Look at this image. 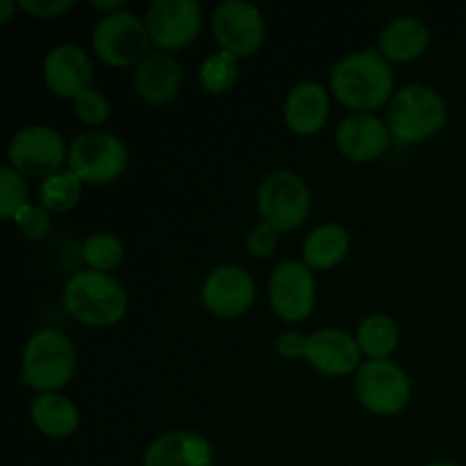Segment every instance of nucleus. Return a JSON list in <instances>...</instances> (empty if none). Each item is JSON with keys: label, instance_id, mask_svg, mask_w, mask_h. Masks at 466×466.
<instances>
[{"label": "nucleus", "instance_id": "1", "mask_svg": "<svg viewBox=\"0 0 466 466\" xmlns=\"http://www.w3.org/2000/svg\"><path fill=\"white\" fill-rule=\"evenodd\" d=\"M330 91L349 109L373 114V109L390 105L396 94L394 73L380 50H355L335 64Z\"/></svg>", "mask_w": 466, "mask_h": 466}, {"label": "nucleus", "instance_id": "2", "mask_svg": "<svg viewBox=\"0 0 466 466\" xmlns=\"http://www.w3.org/2000/svg\"><path fill=\"white\" fill-rule=\"evenodd\" d=\"M64 305L76 321L89 328H112L126 317L127 294L121 282L103 271H77L64 287Z\"/></svg>", "mask_w": 466, "mask_h": 466}, {"label": "nucleus", "instance_id": "3", "mask_svg": "<svg viewBox=\"0 0 466 466\" xmlns=\"http://www.w3.org/2000/svg\"><path fill=\"white\" fill-rule=\"evenodd\" d=\"M77 369V350L59 330L35 332L21 353V382L39 394H53L73 380Z\"/></svg>", "mask_w": 466, "mask_h": 466}, {"label": "nucleus", "instance_id": "4", "mask_svg": "<svg viewBox=\"0 0 466 466\" xmlns=\"http://www.w3.org/2000/svg\"><path fill=\"white\" fill-rule=\"evenodd\" d=\"M449 107L435 89L426 85H408L391 96L385 112V123L391 137L400 144H419L446 126Z\"/></svg>", "mask_w": 466, "mask_h": 466}, {"label": "nucleus", "instance_id": "5", "mask_svg": "<svg viewBox=\"0 0 466 466\" xmlns=\"http://www.w3.org/2000/svg\"><path fill=\"white\" fill-rule=\"evenodd\" d=\"M312 209L309 187L299 173L273 171L259 182L258 212L262 223L276 232L296 230L305 223Z\"/></svg>", "mask_w": 466, "mask_h": 466}, {"label": "nucleus", "instance_id": "6", "mask_svg": "<svg viewBox=\"0 0 466 466\" xmlns=\"http://www.w3.org/2000/svg\"><path fill=\"white\" fill-rule=\"evenodd\" d=\"M66 164L82 185H109L127 168V148L112 132L86 130L68 146Z\"/></svg>", "mask_w": 466, "mask_h": 466}, {"label": "nucleus", "instance_id": "7", "mask_svg": "<svg viewBox=\"0 0 466 466\" xmlns=\"http://www.w3.org/2000/svg\"><path fill=\"white\" fill-rule=\"evenodd\" d=\"M148 30H146V21L137 16L135 12L105 14L94 27L91 35V46L94 53L98 55L100 62L114 68L137 66L141 59L146 57V48H148Z\"/></svg>", "mask_w": 466, "mask_h": 466}, {"label": "nucleus", "instance_id": "8", "mask_svg": "<svg viewBox=\"0 0 466 466\" xmlns=\"http://www.w3.org/2000/svg\"><path fill=\"white\" fill-rule=\"evenodd\" d=\"M9 167L27 177H50L68 162V146L55 127L25 126L9 139Z\"/></svg>", "mask_w": 466, "mask_h": 466}, {"label": "nucleus", "instance_id": "9", "mask_svg": "<svg viewBox=\"0 0 466 466\" xmlns=\"http://www.w3.org/2000/svg\"><path fill=\"white\" fill-rule=\"evenodd\" d=\"M212 32L221 50L244 59L258 53L267 36L262 9L246 0H223L212 12Z\"/></svg>", "mask_w": 466, "mask_h": 466}, {"label": "nucleus", "instance_id": "10", "mask_svg": "<svg viewBox=\"0 0 466 466\" xmlns=\"http://www.w3.org/2000/svg\"><path fill=\"white\" fill-rule=\"evenodd\" d=\"M355 394L373 414H399L408 408L412 385L399 364L391 360H367L355 376Z\"/></svg>", "mask_w": 466, "mask_h": 466}, {"label": "nucleus", "instance_id": "11", "mask_svg": "<svg viewBox=\"0 0 466 466\" xmlns=\"http://www.w3.org/2000/svg\"><path fill=\"white\" fill-rule=\"evenodd\" d=\"M150 41L164 53L187 48L203 27V7L196 0H153L146 9Z\"/></svg>", "mask_w": 466, "mask_h": 466}, {"label": "nucleus", "instance_id": "12", "mask_svg": "<svg viewBox=\"0 0 466 466\" xmlns=\"http://www.w3.org/2000/svg\"><path fill=\"white\" fill-rule=\"evenodd\" d=\"M268 303L282 321H305L317 303V282L312 268L296 259L278 264L268 278Z\"/></svg>", "mask_w": 466, "mask_h": 466}, {"label": "nucleus", "instance_id": "13", "mask_svg": "<svg viewBox=\"0 0 466 466\" xmlns=\"http://www.w3.org/2000/svg\"><path fill=\"white\" fill-rule=\"evenodd\" d=\"M200 299L214 317L237 319L248 312L253 305L255 282L244 267L221 264L208 273Z\"/></svg>", "mask_w": 466, "mask_h": 466}, {"label": "nucleus", "instance_id": "14", "mask_svg": "<svg viewBox=\"0 0 466 466\" xmlns=\"http://www.w3.org/2000/svg\"><path fill=\"white\" fill-rule=\"evenodd\" d=\"M44 82L59 98L77 100L94 82V64L77 44H57L44 57Z\"/></svg>", "mask_w": 466, "mask_h": 466}, {"label": "nucleus", "instance_id": "15", "mask_svg": "<svg viewBox=\"0 0 466 466\" xmlns=\"http://www.w3.org/2000/svg\"><path fill=\"white\" fill-rule=\"evenodd\" d=\"M390 127L376 114L353 112L337 126L335 144L339 153L350 162H373L390 146Z\"/></svg>", "mask_w": 466, "mask_h": 466}, {"label": "nucleus", "instance_id": "16", "mask_svg": "<svg viewBox=\"0 0 466 466\" xmlns=\"http://www.w3.org/2000/svg\"><path fill=\"white\" fill-rule=\"evenodd\" d=\"M305 360L309 367L326 376H346L362 367V350L355 337L346 335L337 328H326L308 335Z\"/></svg>", "mask_w": 466, "mask_h": 466}, {"label": "nucleus", "instance_id": "17", "mask_svg": "<svg viewBox=\"0 0 466 466\" xmlns=\"http://www.w3.org/2000/svg\"><path fill=\"white\" fill-rule=\"evenodd\" d=\"M282 116L287 127L300 137L317 135L330 118V96L321 82H299L287 94L282 105Z\"/></svg>", "mask_w": 466, "mask_h": 466}, {"label": "nucleus", "instance_id": "18", "mask_svg": "<svg viewBox=\"0 0 466 466\" xmlns=\"http://www.w3.org/2000/svg\"><path fill=\"white\" fill-rule=\"evenodd\" d=\"M182 68L176 57L164 50H153L146 55L132 71V85H135L137 96L150 105H167L180 91Z\"/></svg>", "mask_w": 466, "mask_h": 466}, {"label": "nucleus", "instance_id": "19", "mask_svg": "<svg viewBox=\"0 0 466 466\" xmlns=\"http://www.w3.org/2000/svg\"><path fill=\"white\" fill-rule=\"evenodd\" d=\"M144 466H214V451L200 432L171 431L146 449Z\"/></svg>", "mask_w": 466, "mask_h": 466}, {"label": "nucleus", "instance_id": "20", "mask_svg": "<svg viewBox=\"0 0 466 466\" xmlns=\"http://www.w3.org/2000/svg\"><path fill=\"white\" fill-rule=\"evenodd\" d=\"M431 32L426 23L414 16L391 18L380 32V53L387 62H412L428 48Z\"/></svg>", "mask_w": 466, "mask_h": 466}, {"label": "nucleus", "instance_id": "21", "mask_svg": "<svg viewBox=\"0 0 466 466\" xmlns=\"http://www.w3.org/2000/svg\"><path fill=\"white\" fill-rule=\"evenodd\" d=\"M32 423L53 440H66L80 426V412L76 403L59 391L53 394H39L30 405Z\"/></svg>", "mask_w": 466, "mask_h": 466}, {"label": "nucleus", "instance_id": "22", "mask_svg": "<svg viewBox=\"0 0 466 466\" xmlns=\"http://www.w3.org/2000/svg\"><path fill=\"white\" fill-rule=\"evenodd\" d=\"M349 248V230L339 223H323L303 241V262L309 268H332L346 258Z\"/></svg>", "mask_w": 466, "mask_h": 466}, {"label": "nucleus", "instance_id": "23", "mask_svg": "<svg viewBox=\"0 0 466 466\" xmlns=\"http://www.w3.org/2000/svg\"><path fill=\"white\" fill-rule=\"evenodd\" d=\"M399 326L387 314H369V317H364L362 323L358 326V335H355L360 350L369 355V360H390V355L399 346Z\"/></svg>", "mask_w": 466, "mask_h": 466}, {"label": "nucleus", "instance_id": "24", "mask_svg": "<svg viewBox=\"0 0 466 466\" xmlns=\"http://www.w3.org/2000/svg\"><path fill=\"white\" fill-rule=\"evenodd\" d=\"M82 196V180L73 171H59L39 185L41 208L50 214L71 212Z\"/></svg>", "mask_w": 466, "mask_h": 466}, {"label": "nucleus", "instance_id": "25", "mask_svg": "<svg viewBox=\"0 0 466 466\" xmlns=\"http://www.w3.org/2000/svg\"><path fill=\"white\" fill-rule=\"evenodd\" d=\"M198 80L208 94H226L239 80V62L226 50H217L203 59Z\"/></svg>", "mask_w": 466, "mask_h": 466}, {"label": "nucleus", "instance_id": "26", "mask_svg": "<svg viewBox=\"0 0 466 466\" xmlns=\"http://www.w3.org/2000/svg\"><path fill=\"white\" fill-rule=\"evenodd\" d=\"M123 258H126V246L114 232H94L82 244V259L89 264L91 271H114Z\"/></svg>", "mask_w": 466, "mask_h": 466}, {"label": "nucleus", "instance_id": "27", "mask_svg": "<svg viewBox=\"0 0 466 466\" xmlns=\"http://www.w3.org/2000/svg\"><path fill=\"white\" fill-rule=\"evenodd\" d=\"M30 205V189H27L25 176L7 167L0 168V217L5 221H14L18 212Z\"/></svg>", "mask_w": 466, "mask_h": 466}, {"label": "nucleus", "instance_id": "28", "mask_svg": "<svg viewBox=\"0 0 466 466\" xmlns=\"http://www.w3.org/2000/svg\"><path fill=\"white\" fill-rule=\"evenodd\" d=\"M14 223H16L18 232L30 241L46 239V237L50 235V230H53V217H50L48 209L32 203L25 205V208L14 217Z\"/></svg>", "mask_w": 466, "mask_h": 466}, {"label": "nucleus", "instance_id": "29", "mask_svg": "<svg viewBox=\"0 0 466 466\" xmlns=\"http://www.w3.org/2000/svg\"><path fill=\"white\" fill-rule=\"evenodd\" d=\"M76 114L82 123L96 127L103 126V123L107 121L109 114H112V105H109L107 96H105L103 91L91 86L89 91H85V94L76 100Z\"/></svg>", "mask_w": 466, "mask_h": 466}, {"label": "nucleus", "instance_id": "30", "mask_svg": "<svg viewBox=\"0 0 466 466\" xmlns=\"http://www.w3.org/2000/svg\"><path fill=\"white\" fill-rule=\"evenodd\" d=\"M276 248H278V232L273 230L271 226H267V223L255 226L253 230L248 232V237H246V250H248V255H253V258L264 259L268 258Z\"/></svg>", "mask_w": 466, "mask_h": 466}, {"label": "nucleus", "instance_id": "31", "mask_svg": "<svg viewBox=\"0 0 466 466\" xmlns=\"http://www.w3.org/2000/svg\"><path fill=\"white\" fill-rule=\"evenodd\" d=\"M18 7L35 18H55L73 7V0H21Z\"/></svg>", "mask_w": 466, "mask_h": 466}, {"label": "nucleus", "instance_id": "32", "mask_svg": "<svg viewBox=\"0 0 466 466\" xmlns=\"http://www.w3.org/2000/svg\"><path fill=\"white\" fill-rule=\"evenodd\" d=\"M305 349H308V335L300 332H282L276 341V350L285 360H305Z\"/></svg>", "mask_w": 466, "mask_h": 466}, {"label": "nucleus", "instance_id": "33", "mask_svg": "<svg viewBox=\"0 0 466 466\" xmlns=\"http://www.w3.org/2000/svg\"><path fill=\"white\" fill-rule=\"evenodd\" d=\"M89 5L94 9H100V12H107V14H116L126 9L123 0H89Z\"/></svg>", "mask_w": 466, "mask_h": 466}, {"label": "nucleus", "instance_id": "34", "mask_svg": "<svg viewBox=\"0 0 466 466\" xmlns=\"http://www.w3.org/2000/svg\"><path fill=\"white\" fill-rule=\"evenodd\" d=\"M18 5L12 3V0H0V25H7L9 18H12L14 9H16Z\"/></svg>", "mask_w": 466, "mask_h": 466}, {"label": "nucleus", "instance_id": "35", "mask_svg": "<svg viewBox=\"0 0 466 466\" xmlns=\"http://www.w3.org/2000/svg\"><path fill=\"white\" fill-rule=\"evenodd\" d=\"M426 466H460V464L446 462V460H440V462H431V464H426Z\"/></svg>", "mask_w": 466, "mask_h": 466}]
</instances>
